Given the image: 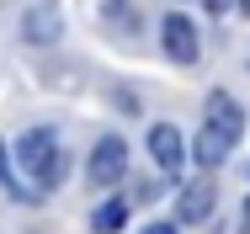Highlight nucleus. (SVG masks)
<instances>
[{
    "label": "nucleus",
    "mask_w": 250,
    "mask_h": 234,
    "mask_svg": "<svg viewBox=\"0 0 250 234\" xmlns=\"http://www.w3.org/2000/svg\"><path fill=\"white\" fill-rule=\"evenodd\" d=\"M123 224H128V202H123V197H112V202H101L96 213H91V229H96V234H117Z\"/></svg>",
    "instance_id": "6e6552de"
},
{
    "label": "nucleus",
    "mask_w": 250,
    "mask_h": 234,
    "mask_svg": "<svg viewBox=\"0 0 250 234\" xmlns=\"http://www.w3.org/2000/svg\"><path fill=\"white\" fill-rule=\"evenodd\" d=\"M16 170H27L32 191H53L64 181V144L53 128H27L16 139Z\"/></svg>",
    "instance_id": "f03ea898"
},
{
    "label": "nucleus",
    "mask_w": 250,
    "mask_h": 234,
    "mask_svg": "<svg viewBox=\"0 0 250 234\" xmlns=\"http://www.w3.org/2000/svg\"><path fill=\"white\" fill-rule=\"evenodd\" d=\"M123 170H128V144L117 139V133L96 139V149H91V170H85V176H91L96 187H117Z\"/></svg>",
    "instance_id": "7ed1b4c3"
},
{
    "label": "nucleus",
    "mask_w": 250,
    "mask_h": 234,
    "mask_svg": "<svg viewBox=\"0 0 250 234\" xmlns=\"http://www.w3.org/2000/svg\"><path fill=\"white\" fill-rule=\"evenodd\" d=\"M240 234H250V202H245V224H240Z\"/></svg>",
    "instance_id": "9b49d317"
},
{
    "label": "nucleus",
    "mask_w": 250,
    "mask_h": 234,
    "mask_svg": "<svg viewBox=\"0 0 250 234\" xmlns=\"http://www.w3.org/2000/svg\"><path fill=\"white\" fill-rule=\"evenodd\" d=\"M240 133H245V112H240V101L224 91L208 96V117H202V133L197 144H192V154H197L202 170H218L224 160H229V149L240 144Z\"/></svg>",
    "instance_id": "f257e3e1"
},
{
    "label": "nucleus",
    "mask_w": 250,
    "mask_h": 234,
    "mask_svg": "<svg viewBox=\"0 0 250 234\" xmlns=\"http://www.w3.org/2000/svg\"><path fill=\"white\" fill-rule=\"evenodd\" d=\"M160 38H165V53L176 59V64H197V27H192V16H181V11H170L165 21H160Z\"/></svg>",
    "instance_id": "20e7f679"
},
{
    "label": "nucleus",
    "mask_w": 250,
    "mask_h": 234,
    "mask_svg": "<svg viewBox=\"0 0 250 234\" xmlns=\"http://www.w3.org/2000/svg\"><path fill=\"white\" fill-rule=\"evenodd\" d=\"M213 202H218L213 176H197V181H187V187H181V197H176V213H181V224H208Z\"/></svg>",
    "instance_id": "39448f33"
},
{
    "label": "nucleus",
    "mask_w": 250,
    "mask_h": 234,
    "mask_svg": "<svg viewBox=\"0 0 250 234\" xmlns=\"http://www.w3.org/2000/svg\"><path fill=\"white\" fill-rule=\"evenodd\" d=\"M21 32H27V43L48 48V43H59V32H64V16H59L53 5H32V11L21 16Z\"/></svg>",
    "instance_id": "0eeeda50"
},
{
    "label": "nucleus",
    "mask_w": 250,
    "mask_h": 234,
    "mask_svg": "<svg viewBox=\"0 0 250 234\" xmlns=\"http://www.w3.org/2000/svg\"><path fill=\"white\" fill-rule=\"evenodd\" d=\"M144 234H181V229H176V224H149Z\"/></svg>",
    "instance_id": "9d476101"
},
{
    "label": "nucleus",
    "mask_w": 250,
    "mask_h": 234,
    "mask_svg": "<svg viewBox=\"0 0 250 234\" xmlns=\"http://www.w3.org/2000/svg\"><path fill=\"white\" fill-rule=\"evenodd\" d=\"M0 187L11 191V197H27V187L16 181V170H11V160H5V144H0Z\"/></svg>",
    "instance_id": "1a4fd4ad"
},
{
    "label": "nucleus",
    "mask_w": 250,
    "mask_h": 234,
    "mask_svg": "<svg viewBox=\"0 0 250 234\" xmlns=\"http://www.w3.org/2000/svg\"><path fill=\"white\" fill-rule=\"evenodd\" d=\"M149 154H154V165H160L165 176H181L187 144H181V133H176L170 123H154V128H149Z\"/></svg>",
    "instance_id": "423d86ee"
}]
</instances>
